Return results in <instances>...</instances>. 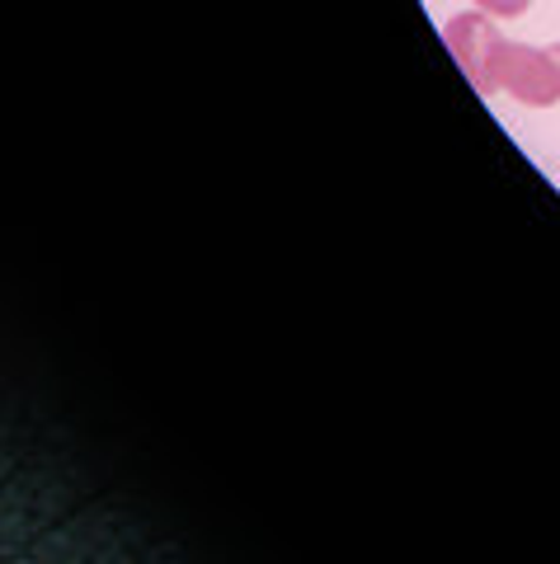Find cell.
I'll return each mask as SVG.
<instances>
[{
	"label": "cell",
	"mask_w": 560,
	"mask_h": 564,
	"mask_svg": "<svg viewBox=\"0 0 560 564\" xmlns=\"http://www.w3.org/2000/svg\"><path fill=\"white\" fill-rule=\"evenodd\" d=\"M532 0H476V10H485L489 20H518Z\"/></svg>",
	"instance_id": "cell-3"
},
{
	"label": "cell",
	"mask_w": 560,
	"mask_h": 564,
	"mask_svg": "<svg viewBox=\"0 0 560 564\" xmlns=\"http://www.w3.org/2000/svg\"><path fill=\"white\" fill-rule=\"evenodd\" d=\"M443 43H448V52H452V57H457L462 76L471 80V90H476V95H499L495 66H499L504 33H499V24L489 20L485 10L452 14V20L443 24Z\"/></svg>",
	"instance_id": "cell-1"
},
{
	"label": "cell",
	"mask_w": 560,
	"mask_h": 564,
	"mask_svg": "<svg viewBox=\"0 0 560 564\" xmlns=\"http://www.w3.org/2000/svg\"><path fill=\"white\" fill-rule=\"evenodd\" d=\"M551 52H556V62H560V43H556V47H551Z\"/></svg>",
	"instance_id": "cell-4"
},
{
	"label": "cell",
	"mask_w": 560,
	"mask_h": 564,
	"mask_svg": "<svg viewBox=\"0 0 560 564\" xmlns=\"http://www.w3.org/2000/svg\"><path fill=\"white\" fill-rule=\"evenodd\" d=\"M495 80H499V95H514L518 104H528V109H551V104H560V62L551 47L504 39Z\"/></svg>",
	"instance_id": "cell-2"
}]
</instances>
